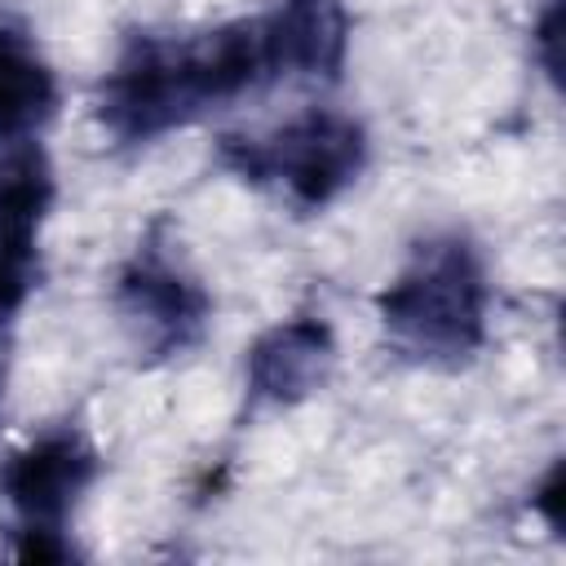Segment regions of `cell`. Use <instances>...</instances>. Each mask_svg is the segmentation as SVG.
<instances>
[{"label":"cell","mask_w":566,"mask_h":566,"mask_svg":"<svg viewBox=\"0 0 566 566\" xmlns=\"http://www.w3.org/2000/svg\"><path fill=\"white\" fill-rule=\"evenodd\" d=\"M274 84L261 13L208 31H133L97 88V119L119 146H146Z\"/></svg>","instance_id":"cell-1"},{"label":"cell","mask_w":566,"mask_h":566,"mask_svg":"<svg viewBox=\"0 0 566 566\" xmlns=\"http://www.w3.org/2000/svg\"><path fill=\"white\" fill-rule=\"evenodd\" d=\"M491 279L469 234H429L380 287L376 318L389 345L420 367H464L486 345Z\"/></svg>","instance_id":"cell-2"},{"label":"cell","mask_w":566,"mask_h":566,"mask_svg":"<svg viewBox=\"0 0 566 566\" xmlns=\"http://www.w3.org/2000/svg\"><path fill=\"white\" fill-rule=\"evenodd\" d=\"M217 164L248 186L283 195L296 212L336 203L367 168V128L354 115L314 106L252 137H221Z\"/></svg>","instance_id":"cell-3"},{"label":"cell","mask_w":566,"mask_h":566,"mask_svg":"<svg viewBox=\"0 0 566 566\" xmlns=\"http://www.w3.org/2000/svg\"><path fill=\"white\" fill-rule=\"evenodd\" d=\"M115 314L137 363L159 367L190 354L212 323V296L177 252L168 221H155L115 274Z\"/></svg>","instance_id":"cell-4"},{"label":"cell","mask_w":566,"mask_h":566,"mask_svg":"<svg viewBox=\"0 0 566 566\" xmlns=\"http://www.w3.org/2000/svg\"><path fill=\"white\" fill-rule=\"evenodd\" d=\"M97 447L75 424H57L9 451L0 464V495L18 517V531H66L75 504L97 482Z\"/></svg>","instance_id":"cell-5"},{"label":"cell","mask_w":566,"mask_h":566,"mask_svg":"<svg viewBox=\"0 0 566 566\" xmlns=\"http://www.w3.org/2000/svg\"><path fill=\"white\" fill-rule=\"evenodd\" d=\"M53 164L35 142L0 155V327L27 305L40 279V226L53 208Z\"/></svg>","instance_id":"cell-6"},{"label":"cell","mask_w":566,"mask_h":566,"mask_svg":"<svg viewBox=\"0 0 566 566\" xmlns=\"http://www.w3.org/2000/svg\"><path fill=\"white\" fill-rule=\"evenodd\" d=\"M336 367V332L323 314H292L265 327L243 363L248 407H296L314 398Z\"/></svg>","instance_id":"cell-7"},{"label":"cell","mask_w":566,"mask_h":566,"mask_svg":"<svg viewBox=\"0 0 566 566\" xmlns=\"http://www.w3.org/2000/svg\"><path fill=\"white\" fill-rule=\"evenodd\" d=\"M274 80H336L349 53L345 0H274L261 13Z\"/></svg>","instance_id":"cell-8"},{"label":"cell","mask_w":566,"mask_h":566,"mask_svg":"<svg viewBox=\"0 0 566 566\" xmlns=\"http://www.w3.org/2000/svg\"><path fill=\"white\" fill-rule=\"evenodd\" d=\"M57 111V75L27 31L0 27V142H27Z\"/></svg>","instance_id":"cell-9"},{"label":"cell","mask_w":566,"mask_h":566,"mask_svg":"<svg viewBox=\"0 0 566 566\" xmlns=\"http://www.w3.org/2000/svg\"><path fill=\"white\" fill-rule=\"evenodd\" d=\"M531 509L544 517V526L553 535H562V526H566V460L548 464V473L539 478V486L531 495Z\"/></svg>","instance_id":"cell-10"},{"label":"cell","mask_w":566,"mask_h":566,"mask_svg":"<svg viewBox=\"0 0 566 566\" xmlns=\"http://www.w3.org/2000/svg\"><path fill=\"white\" fill-rule=\"evenodd\" d=\"M531 44H535V57H539L544 75L557 84V80H562V4H557V0L539 13V22H535V31H531Z\"/></svg>","instance_id":"cell-11"},{"label":"cell","mask_w":566,"mask_h":566,"mask_svg":"<svg viewBox=\"0 0 566 566\" xmlns=\"http://www.w3.org/2000/svg\"><path fill=\"white\" fill-rule=\"evenodd\" d=\"M13 557L18 562H71L75 544L66 539V531H13Z\"/></svg>","instance_id":"cell-12"},{"label":"cell","mask_w":566,"mask_h":566,"mask_svg":"<svg viewBox=\"0 0 566 566\" xmlns=\"http://www.w3.org/2000/svg\"><path fill=\"white\" fill-rule=\"evenodd\" d=\"M0 394H4V358H0Z\"/></svg>","instance_id":"cell-13"}]
</instances>
